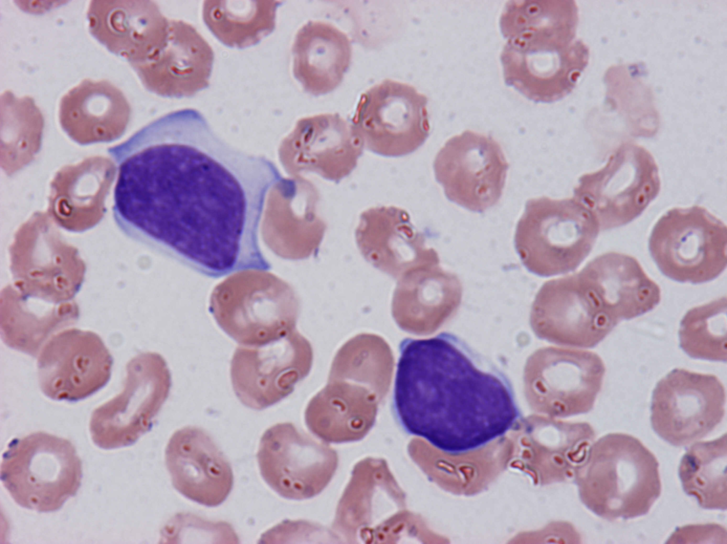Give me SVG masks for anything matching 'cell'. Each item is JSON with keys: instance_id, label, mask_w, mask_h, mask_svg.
I'll list each match as a JSON object with an SVG mask.
<instances>
[{"instance_id": "14", "label": "cell", "mask_w": 727, "mask_h": 544, "mask_svg": "<svg viewBox=\"0 0 727 544\" xmlns=\"http://www.w3.org/2000/svg\"><path fill=\"white\" fill-rule=\"evenodd\" d=\"M433 166L447 198L476 213L499 201L509 168L500 144L471 130L448 139Z\"/></svg>"}, {"instance_id": "10", "label": "cell", "mask_w": 727, "mask_h": 544, "mask_svg": "<svg viewBox=\"0 0 727 544\" xmlns=\"http://www.w3.org/2000/svg\"><path fill=\"white\" fill-rule=\"evenodd\" d=\"M171 386V373L161 355L135 356L126 365L122 392L92 412L89 428L94 444L103 449L133 444L151 430Z\"/></svg>"}, {"instance_id": "33", "label": "cell", "mask_w": 727, "mask_h": 544, "mask_svg": "<svg viewBox=\"0 0 727 544\" xmlns=\"http://www.w3.org/2000/svg\"><path fill=\"white\" fill-rule=\"evenodd\" d=\"M278 1H205L203 21L224 45L236 48L254 46L274 31Z\"/></svg>"}, {"instance_id": "1", "label": "cell", "mask_w": 727, "mask_h": 544, "mask_svg": "<svg viewBox=\"0 0 727 544\" xmlns=\"http://www.w3.org/2000/svg\"><path fill=\"white\" fill-rule=\"evenodd\" d=\"M107 151L119 171L113 217L126 235L209 277L269 270L259 224L269 191L286 181L270 159L226 142L194 108Z\"/></svg>"}, {"instance_id": "28", "label": "cell", "mask_w": 727, "mask_h": 544, "mask_svg": "<svg viewBox=\"0 0 727 544\" xmlns=\"http://www.w3.org/2000/svg\"><path fill=\"white\" fill-rule=\"evenodd\" d=\"M79 316L74 300L52 304L28 297L11 284L1 292V338L9 347L33 357L38 356L55 334L74 324Z\"/></svg>"}, {"instance_id": "25", "label": "cell", "mask_w": 727, "mask_h": 544, "mask_svg": "<svg viewBox=\"0 0 727 544\" xmlns=\"http://www.w3.org/2000/svg\"><path fill=\"white\" fill-rule=\"evenodd\" d=\"M615 323L652 311L660 302L659 285L629 255L607 252L577 272Z\"/></svg>"}, {"instance_id": "20", "label": "cell", "mask_w": 727, "mask_h": 544, "mask_svg": "<svg viewBox=\"0 0 727 544\" xmlns=\"http://www.w3.org/2000/svg\"><path fill=\"white\" fill-rule=\"evenodd\" d=\"M363 257L379 270L399 279L412 270L440 264L438 252L411 223L408 212L396 206H377L361 213L355 232Z\"/></svg>"}, {"instance_id": "21", "label": "cell", "mask_w": 727, "mask_h": 544, "mask_svg": "<svg viewBox=\"0 0 727 544\" xmlns=\"http://www.w3.org/2000/svg\"><path fill=\"white\" fill-rule=\"evenodd\" d=\"M165 462L173 487L201 505L217 506L232 491L234 476L230 462L200 427L176 430L166 445Z\"/></svg>"}, {"instance_id": "29", "label": "cell", "mask_w": 727, "mask_h": 544, "mask_svg": "<svg viewBox=\"0 0 727 544\" xmlns=\"http://www.w3.org/2000/svg\"><path fill=\"white\" fill-rule=\"evenodd\" d=\"M292 54L294 78L306 92L321 95L341 83L351 63L352 45L331 23L309 21L297 31Z\"/></svg>"}, {"instance_id": "11", "label": "cell", "mask_w": 727, "mask_h": 544, "mask_svg": "<svg viewBox=\"0 0 727 544\" xmlns=\"http://www.w3.org/2000/svg\"><path fill=\"white\" fill-rule=\"evenodd\" d=\"M605 373L602 358L586 350L538 348L523 373L525 395L537 411L567 417L592 410Z\"/></svg>"}, {"instance_id": "13", "label": "cell", "mask_w": 727, "mask_h": 544, "mask_svg": "<svg viewBox=\"0 0 727 544\" xmlns=\"http://www.w3.org/2000/svg\"><path fill=\"white\" fill-rule=\"evenodd\" d=\"M725 402V388L716 375L674 368L653 390L651 425L669 444L686 446L721 422Z\"/></svg>"}, {"instance_id": "32", "label": "cell", "mask_w": 727, "mask_h": 544, "mask_svg": "<svg viewBox=\"0 0 727 544\" xmlns=\"http://www.w3.org/2000/svg\"><path fill=\"white\" fill-rule=\"evenodd\" d=\"M320 193L311 181L288 178L281 188V244L279 255L291 260H303L316 255L327 229L317 213Z\"/></svg>"}, {"instance_id": "23", "label": "cell", "mask_w": 727, "mask_h": 544, "mask_svg": "<svg viewBox=\"0 0 727 544\" xmlns=\"http://www.w3.org/2000/svg\"><path fill=\"white\" fill-rule=\"evenodd\" d=\"M503 75L528 99L552 102L569 94L586 62V50L575 41L562 48H536L507 42L500 54Z\"/></svg>"}, {"instance_id": "27", "label": "cell", "mask_w": 727, "mask_h": 544, "mask_svg": "<svg viewBox=\"0 0 727 544\" xmlns=\"http://www.w3.org/2000/svg\"><path fill=\"white\" fill-rule=\"evenodd\" d=\"M131 106L120 89L107 80L84 79L60 99L61 128L81 145L119 138L130 120Z\"/></svg>"}, {"instance_id": "35", "label": "cell", "mask_w": 727, "mask_h": 544, "mask_svg": "<svg viewBox=\"0 0 727 544\" xmlns=\"http://www.w3.org/2000/svg\"><path fill=\"white\" fill-rule=\"evenodd\" d=\"M727 437L692 444L682 458L679 476L685 493L705 509L727 508Z\"/></svg>"}, {"instance_id": "36", "label": "cell", "mask_w": 727, "mask_h": 544, "mask_svg": "<svg viewBox=\"0 0 727 544\" xmlns=\"http://www.w3.org/2000/svg\"><path fill=\"white\" fill-rule=\"evenodd\" d=\"M679 337L691 358L726 361V297L690 309L681 321Z\"/></svg>"}, {"instance_id": "16", "label": "cell", "mask_w": 727, "mask_h": 544, "mask_svg": "<svg viewBox=\"0 0 727 544\" xmlns=\"http://www.w3.org/2000/svg\"><path fill=\"white\" fill-rule=\"evenodd\" d=\"M535 335L554 343L593 348L618 324L577 272L545 282L532 304Z\"/></svg>"}, {"instance_id": "15", "label": "cell", "mask_w": 727, "mask_h": 544, "mask_svg": "<svg viewBox=\"0 0 727 544\" xmlns=\"http://www.w3.org/2000/svg\"><path fill=\"white\" fill-rule=\"evenodd\" d=\"M312 362L311 345L296 329L268 344L241 345L231 361L233 390L245 406L265 409L291 394Z\"/></svg>"}, {"instance_id": "4", "label": "cell", "mask_w": 727, "mask_h": 544, "mask_svg": "<svg viewBox=\"0 0 727 544\" xmlns=\"http://www.w3.org/2000/svg\"><path fill=\"white\" fill-rule=\"evenodd\" d=\"M210 311L220 328L243 346H257L296 329L299 302L293 288L268 270L230 274L212 292Z\"/></svg>"}, {"instance_id": "24", "label": "cell", "mask_w": 727, "mask_h": 544, "mask_svg": "<svg viewBox=\"0 0 727 544\" xmlns=\"http://www.w3.org/2000/svg\"><path fill=\"white\" fill-rule=\"evenodd\" d=\"M117 168L113 161L93 156L63 166L50 183L48 215L59 226L83 232L96 225L106 211L105 197Z\"/></svg>"}, {"instance_id": "5", "label": "cell", "mask_w": 727, "mask_h": 544, "mask_svg": "<svg viewBox=\"0 0 727 544\" xmlns=\"http://www.w3.org/2000/svg\"><path fill=\"white\" fill-rule=\"evenodd\" d=\"M600 231L595 217L573 198L542 196L527 201L516 226L515 247L529 272L550 277L575 270Z\"/></svg>"}, {"instance_id": "19", "label": "cell", "mask_w": 727, "mask_h": 544, "mask_svg": "<svg viewBox=\"0 0 727 544\" xmlns=\"http://www.w3.org/2000/svg\"><path fill=\"white\" fill-rule=\"evenodd\" d=\"M214 58L212 47L193 25L171 19L161 46L131 66L149 91L181 98L209 86Z\"/></svg>"}, {"instance_id": "30", "label": "cell", "mask_w": 727, "mask_h": 544, "mask_svg": "<svg viewBox=\"0 0 727 544\" xmlns=\"http://www.w3.org/2000/svg\"><path fill=\"white\" fill-rule=\"evenodd\" d=\"M313 444L290 422L277 423L262 434L257 454L265 482L280 496L301 499L313 493Z\"/></svg>"}, {"instance_id": "12", "label": "cell", "mask_w": 727, "mask_h": 544, "mask_svg": "<svg viewBox=\"0 0 727 544\" xmlns=\"http://www.w3.org/2000/svg\"><path fill=\"white\" fill-rule=\"evenodd\" d=\"M427 102L414 86L384 79L361 95L352 126L367 149L384 156H405L429 135Z\"/></svg>"}, {"instance_id": "18", "label": "cell", "mask_w": 727, "mask_h": 544, "mask_svg": "<svg viewBox=\"0 0 727 544\" xmlns=\"http://www.w3.org/2000/svg\"><path fill=\"white\" fill-rule=\"evenodd\" d=\"M363 148L352 124L338 113H324L300 118L279 154L291 174L315 172L338 183L355 169Z\"/></svg>"}, {"instance_id": "7", "label": "cell", "mask_w": 727, "mask_h": 544, "mask_svg": "<svg viewBox=\"0 0 727 544\" xmlns=\"http://www.w3.org/2000/svg\"><path fill=\"white\" fill-rule=\"evenodd\" d=\"M726 225L706 208L675 207L663 213L648 239L650 255L667 277L701 284L726 269Z\"/></svg>"}, {"instance_id": "17", "label": "cell", "mask_w": 727, "mask_h": 544, "mask_svg": "<svg viewBox=\"0 0 727 544\" xmlns=\"http://www.w3.org/2000/svg\"><path fill=\"white\" fill-rule=\"evenodd\" d=\"M112 356L96 333L68 329L55 334L38 355L40 388L48 398L85 399L109 380Z\"/></svg>"}, {"instance_id": "9", "label": "cell", "mask_w": 727, "mask_h": 544, "mask_svg": "<svg viewBox=\"0 0 727 544\" xmlns=\"http://www.w3.org/2000/svg\"><path fill=\"white\" fill-rule=\"evenodd\" d=\"M661 181L658 166L643 147L628 144L600 169L578 179L573 198L596 219L600 230L625 225L656 198Z\"/></svg>"}, {"instance_id": "6", "label": "cell", "mask_w": 727, "mask_h": 544, "mask_svg": "<svg viewBox=\"0 0 727 544\" xmlns=\"http://www.w3.org/2000/svg\"><path fill=\"white\" fill-rule=\"evenodd\" d=\"M0 476L18 505L49 513L59 510L76 495L82 465L69 439L40 431L9 443L2 455Z\"/></svg>"}, {"instance_id": "26", "label": "cell", "mask_w": 727, "mask_h": 544, "mask_svg": "<svg viewBox=\"0 0 727 544\" xmlns=\"http://www.w3.org/2000/svg\"><path fill=\"white\" fill-rule=\"evenodd\" d=\"M462 297V283L456 274L439 265L419 267L398 279L393 316L404 331L430 334L453 316Z\"/></svg>"}, {"instance_id": "34", "label": "cell", "mask_w": 727, "mask_h": 544, "mask_svg": "<svg viewBox=\"0 0 727 544\" xmlns=\"http://www.w3.org/2000/svg\"><path fill=\"white\" fill-rule=\"evenodd\" d=\"M1 164L9 175L28 164L38 153L43 115L31 96L17 97L5 90L0 97Z\"/></svg>"}, {"instance_id": "2", "label": "cell", "mask_w": 727, "mask_h": 544, "mask_svg": "<svg viewBox=\"0 0 727 544\" xmlns=\"http://www.w3.org/2000/svg\"><path fill=\"white\" fill-rule=\"evenodd\" d=\"M393 410L406 432L448 454L480 449L517 423L513 395L444 336L399 346Z\"/></svg>"}, {"instance_id": "8", "label": "cell", "mask_w": 727, "mask_h": 544, "mask_svg": "<svg viewBox=\"0 0 727 544\" xmlns=\"http://www.w3.org/2000/svg\"><path fill=\"white\" fill-rule=\"evenodd\" d=\"M9 255L14 287L28 297L55 304L70 302L83 283L84 260L47 213H35L19 228Z\"/></svg>"}, {"instance_id": "31", "label": "cell", "mask_w": 727, "mask_h": 544, "mask_svg": "<svg viewBox=\"0 0 727 544\" xmlns=\"http://www.w3.org/2000/svg\"><path fill=\"white\" fill-rule=\"evenodd\" d=\"M576 6L573 1H510L500 18L507 42L536 48L569 46L575 36Z\"/></svg>"}, {"instance_id": "3", "label": "cell", "mask_w": 727, "mask_h": 544, "mask_svg": "<svg viewBox=\"0 0 727 544\" xmlns=\"http://www.w3.org/2000/svg\"><path fill=\"white\" fill-rule=\"evenodd\" d=\"M579 496L608 521L644 516L661 494L659 463L637 438L609 433L590 446L574 469Z\"/></svg>"}, {"instance_id": "22", "label": "cell", "mask_w": 727, "mask_h": 544, "mask_svg": "<svg viewBox=\"0 0 727 544\" xmlns=\"http://www.w3.org/2000/svg\"><path fill=\"white\" fill-rule=\"evenodd\" d=\"M87 17L92 36L131 65L161 46L170 21L155 1L148 0H92Z\"/></svg>"}]
</instances>
